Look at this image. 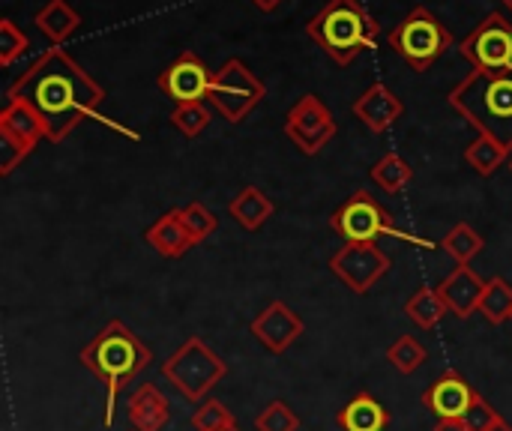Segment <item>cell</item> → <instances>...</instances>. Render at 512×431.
Returning <instances> with one entry per match:
<instances>
[{
	"label": "cell",
	"mask_w": 512,
	"mask_h": 431,
	"mask_svg": "<svg viewBox=\"0 0 512 431\" xmlns=\"http://www.w3.org/2000/svg\"><path fill=\"white\" fill-rule=\"evenodd\" d=\"M6 99H24L45 120L51 144H60L78 123L90 120L105 99L96 84L60 45L42 51L24 75H18Z\"/></svg>",
	"instance_id": "6da1fadb"
},
{
	"label": "cell",
	"mask_w": 512,
	"mask_h": 431,
	"mask_svg": "<svg viewBox=\"0 0 512 431\" xmlns=\"http://www.w3.org/2000/svg\"><path fill=\"white\" fill-rule=\"evenodd\" d=\"M78 363L105 384V420L102 423L105 429H111L120 390H126L153 363V351L144 345L141 336H135V330H129L123 321L114 318L78 351Z\"/></svg>",
	"instance_id": "7a4b0ae2"
},
{
	"label": "cell",
	"mask_w": 512,
	"mask_h": 431,
	"mask_svg": "<svg viewBox=\"0 0 512 431\" xmlns=\"http://www.w3.org/2000/svg\"><path fill=\"white\" fill-rule=\"evenodd\" d=\"M477 132L512 147V72H471L447 96Z\"/></svg>",
	"instance_id": "3957f363"
},
{
	"label": "cell",
	"mask_w": 512,
	"mask_h": 431,
	"mask_svg": "<svg viewBox=\"0 0 512 431\" xmlns=\"http://www.w3.org/2000/svg\"><path fill=\"white\" fill-rule=\"evenodd\" d=\"M378 21L360 0H327L324 9L306 24V36L315 39L330 60L348 66L357 54L375 48Z\"/></svg>",
	"instance_id": "277c9868"
},
{
	"label": "cell",
	"mask_w": 512,
	"mask_h": 431,
	"mask_svg": "<svg viewBox=\"0 0 512 431\" xmlns=\"http://www.w3.org/2000/svg\"><path fill=\"white\" fill-rule=\"evenodd\" d=\"M159 372H162V378H165L186 402L201 405V402L210 396V390H213L216 384L225 381L228 363H225L216 351H210L204 339L189 336V339H186L162 366H159Z\"/></svg>",
	"instance_id": "5b68a950"
},
{
	"label": "cell",
	"mask_w": 512,
	"mask_h": 431,
	"mask_svg": "<svg viewBox=\"0 0 512 431\" xmlns=\"http://www.w3.org/2000/svg\"><path fill=\"white\" fill-rule=\"evenodd\" d=\"M387 42L414 72H426L453 48V33L435 12H429L426 6H414L402 18V24L390 30Z\"/></svg>",
	"instance_id": "8992f818"
},
{
	"label": "cell",
	"mask_w": 512,
	"mask_h": 431,
	"mask_svg": "<svg viewBox=\"0 0 512 431\" xmlns=\"http://www.w3.org/2000/svg\"><path fill=\"white\" fill-rule=\"evenodd\" d=\"M330 228H333L345 243H378L381 237H396V240H408V243H417V246H423V249H432L429 240H414V237L402 234V231L393 225L390 210H384V204H378L366 189H357L342 207L333 210Z\"/></svg>",
	"instance_id": "52a82bcc"
},
{
	"label": "cell",
	"mask_w": 512,
	"mask_h": 431,
	"mask_svg": "<svg viewBox=\"0 0 512 431\" xmlns=\"http://www.w3.org/2000/svg\"><path fill=\"white\" fill-rule=\"evenodd\" d=\"M42 141H48L45 120L24 99H6L0 111V174L9 177Z\"/></svg>",
	"instance_id": "ba28073f"
},
{
	"label": "cell",
	"mask_w": 512,
	"mask_h": 431,
	"mask_svg": "<svg viewBox=\"0 0 512 431\" xmlns=\"http://www.w3.org/2000/svg\"><path fill=\"white\" fill-rule=\"evenodd\" d=\"M264 93H267L264 81L240 57H231L213 75V87H210V99L207 102L228 123H243L252 114V108L264 99Z\"/></svg>",
	"instance_id": "9c48e42d"
},
{
	"label": "cell",
	"mask_w": 512,
	"mask_h": 431,
	"mask_svg": "<svg viewBox=\"0 0 512 431\" xmlns=\"http://www.w3.org/2000/svg\"><path fill=\"white\" fill-rule=\"evenodd\" d=\"M477 72H512V21L504 12H489L459 45Z\"/></svg>",
	"instance_id": "30bf717a"
},
{
	"label": "cell",
	"mask_w": 512,
	"mask_h": 431,
	"mask_svg": "<svg viewBox=\"0 0 512 431\" xmlns=\"http://www.w3.org/2000/svg\"><path fill=\"white\" fill-rule=\"evenodd\" d=\"M393 267V258L378 243H345L330 258V273L354 294H369Z\"/></svg>",
	"instance_id": "8fae6325"
},
{
	"label": "cell",
	"mask_w": 512,
	"mask_h": 431,
	"mask_svg": "<svg viewBox=\"0 0 512 431\" xmlns=\"http://www.w3.org/2000/svg\"><path fill=\"white\" fill-rule=\"evenodd\" d=\"M336 132H339L336 117H333L330 108H327L318 96H312V93L300 96V99L288 108V114H285V135H288V138L297 144V150L306 153V156H318V153L336 138Z\"/></svg>",
	"instance_id": "7c38bea8"
},
{
	"label": "cell",
	"mask_w": 512,
	"mask_h": 431,
	"mask_svg": "<svg viewBox=\"0 0 512 431\" xmlns=\"http://www.w3.org/2000/svg\"><path fill=\"white\" fill-rule=\"evenodd\" d=\"M213 75L216 72H210L207 63L195 51H183L159 72V90L168 99H174V105H180V102H207L210 87H213Z\"/></svg>",
	"instance_id": "4fadbf2b"
},
{
	"label": "cell",
	"mask_w": 512,
	"mask_h": 431,
	"mask_svg": "<svg viewBox=\"0 0 512 431\" xmlns=\"http://www.w3.org/2000/svg\"><path fill=\"white\" fill-rule=\"evenodd\" d=\"M249 330H252L255 342H258L264 351H270V354L279 357V354H285V351L303 336V318H300L288 303L273 300L270 306H264V309L252 318Z\"/></svg>",
	"instance_id": "5bb4252c"
},
{
	"label": "cell",
	"mask_w": 512,
	"mask_h": 431,
	"mask_svg": "<svg viewBox=\"0 0 512 431\" xmlns=\"http://www.w3.org/2000/svg\"><path fill=\"white\" fill-rule=\"evenodd\" d=\"M480 393L456 372V369H447L441 372L432 387L426 390L423 396V405L438 417V420H462L468 414V408L474 405Z\"/></svg>",
	"instance_id": "9a60e30c"
},
{
	"label": "cell",
	"mask_w": 512,
	"mask_h": 431,
	"mask_svg": "<svg viewBox=\"0 0 512 431\" xmlns=\"http://www.w3.org/2000/svg\"><path fill=\"white\" fill-rule=\"evenodd\" d=\"M489 279H480L471 264H456V270L438 285L450 315H456L459 321H468L474 312H480V300L486 294Z\"/></svg>",
	"instance_id": "2e32d148"
},
{
	"label": "cell",
	"mask_w": 512,
	"mask_h": 431,
	"mask_svg": "<svg viewBox=\"0 0 512 431\" xmlns=\"http://www.w3.org/2000/svg\"><path fill=\"white\" fill-rule=\"evenodd\" d=\"M351 111H354V117H357L363 126H369L372 132H387V129L402 117L405 108H402V99H399L384 81H378V84L366 87V90L354 99Z\"/></svg>",
	"instance_id": "e0dca14e"
},
{
	"label": "cell",
	"mask_w": 512,
	"mask_h": 431,
	"mask_svg": "<svg viewBox=\"0 0 512 431\" xmlns=\"http://www.w3.org/2000/svg\"><path fill=\"white\" fill-rule=\"evenodd\" d=\"M132 431H162L171 423V405L156 384H138L126 402Z\"/></svg>",
	"instance_id": "ac0fdd59"
},
{
	"label": "cell",
	"mask_w": 512,
	"mask_h": 431,
	"mask_svg": "<svg viewBox=\"0 0 512 431\" xmlns=\"http://www.w3.org/2000/svg\"><path fill=\"white\" fill-rule=\"evenodd\" d=\"M144 240L168 261H177L183 258L195 243L183 225V207H171L168 213H162L147 231H144Z\"/></svg>",
	"instance_id": "d6986e66"
},
{
	"label": "cell",
	"mask_w": 512,
	"mask_h": 431,
	"mask_svg": "<svg viewBox=\"0 0 512 431\" xmlns=\"http://www.w3.org/2000/svg\"><path fill=\"white\" fill-rule=\"evenodd\" d=\"M336 423L345 431H387L390 411L375 396L360 393L336 414Z\"/></svg>",
	"instance_id": "ffe728a7"
},
{
	"label": "cell",
	"mask_w": 512,
	"mask_h": 431,
	"mask_svg": "<svg viewBox=\"0 0 512 431\" xmlns=\"http://www.w3.org/2000/svg\"><path fill=\"white\" fill-rule=\"evenodd\" d=\"M276 213L273 201L258 189V186H243L231 201H228V216L246 228V231H258L270 222V216Z\"/></svg>",
	"instance_id": "44dd1931"
},
{
	"label": "cell",
	"mask_w": 512,
	"mask_h": 431,
	"mask_svg": "<svg viewBox=\"0 0 512 431\" xmlns=\"http://www.w3.org/2000/svg\"><path fill=\"white\" fill-rule=\"evenodd\" d=\"M36 27L39 33L48 36V42L54 45H63L81 24V15L66 3V0H48L39 12H36Z\"/></svg>",
	"instance_id": "7402d4cb"
},
{
	"label": "cell",
	"mask_w": 512,
	"mask_h": 431,
	"mask_svg": "<svg viewBox=\"0 0 512 431\" xmlns=\"http://www.w3.org/2000/svg\"><path fill=\"white\" fill-rule=\"evenodd\" d=\"M512 147L504 141L492 138V135H477L468 147H465V162L480 174V177H492L498 168H504V162H510Z\"/></svg>",
	"instance_id": "603a6c76"
},
{
	"label": "cell",
	"mask_w": 512,
	"mask_h": 431,
	"mask_svg": "<svg viewBox=\"0 0 512 431\" xmlns=\"http://www.w3.org/2000/svg\"><path fill=\"white\" fill-rule=\"evenodd\" d=\"M405 315H408L420 330H435V327L450 315V309H447V303H444V297H441L438 288H420V291L405 303Z\"/></svg>",
	"instance_id": "cb8c5ba5"
},
{
	"label": "cell",
	"mask_w": 512,
	"mask_h": 431,
	"mask_svg": "<svg viewBox=\"0 0 512 431\" xmlns=\"http://www.w3.org/2000/svg\"><path fill=\"white\" fill-rule=\"evenodd\" d=\"M411 180H414V168L399 153H387L372 165V183L387 195H399L402 189H408Z\"/></svg>",
	"instance_id": "d4e9b609"
},
{
	"label": "cell",
	"mask_w": 512,
	"mask_h": 431,
	"mask_svg": "<svg viewBox=\"0 0 512 431\" xmlns=\"http://www.w3.org/2000/svg\"><path fill=\"white\" fill-rule=\"evenodd\" d=\"M480 315H483L489 324L512 321V285L507 279H501V276L489 279L486 294H483V300H480Z\"/></svg>",
	"instance_id": "484cf974"
},
{
	"label": "cell",
	"mask_w": 512,
	"mask_h": 431,
	"mask_svg": "<svg viewBox=\"0 0 512 431\" xmlns=\"http://www.w3.org/2000/svg\"><path fill=\"white\" fill-rule=\"evenodd\" d=\"M444 252L456 261V264H471L483 249H486V240L465 222H459L447 237H444Z\"/></svg>",
	"instance_id": "4316f807"
},
{
	"label": "cell",
	"mask_w": 512,
	"mask_h": 431,
	"mask_svg": "<svg viewBox=\"0 0 512 431\" xmlns=\"http://www.w3.org/2000/svg\"><path fill=\"white\" fill-rule=\"evenodd\" d=\"M387 360L402 372V375H414L426 366L429 351L414 339V336H399L390 348H387Z\"/></svg>",
	"instance_id": "83f0119b"
},
{
	"label": "cell",
	"mask_w": 512,
	"mask_h": 431,
	"mask_svg": "<svg viewBox=\"0 0 512 431\" xmlns=\"http://www.w3.org/2000/svg\"><path fill=\"white\" fill-rule=\"evenodd\" d=\"M213 120V108L207 102H180L171 111V123L186 135V138H198Z\"/></svg>",
	"instance_id": "f1b7e54d"
},
{
	"label": "cell",
	"mask_w": 512,
	"mask_h": 431,
	"mask_svg": "<svg viewBox=\"0 0 512 431\" xmlns=\"http://www.w3.org/2000/svg\"><path fill=\"white\" fill-rule=\"evenodd\" d=\"M192 429L195 431H225L237 429L234 414L219 402V399H204L195 414H192Z\"/></svg>",
	"instance_id": "f546056e"
},
{
	"label": "cell",
	"mask_w": 512,
	"mask_h": 431,
	"mask_svg": "<svg viewBox=\"0 0 512 431\" xmlns=\"http://www.w3.org/2000/svg\"><path fill=\"white\" fill-rule=\"evenodd\" d=\"M255 431H300V417L294 414V408L288 402L273 399L255 417Z\"/></svg>",
	"instance_id": "4dcf8cb0"
},
{
	"label": "cell",
	"mask_w": 512,
	"mask_h": 431,
	"mask_svg": "<svg viewBox=\"0 0 512 431\" xmlns=\"http://www.w3.org/2000/svg\"><path fill=\"white\" fill-rule=\"evenodd\" d=\"M183 225H186V231H189L192 243L198 246V243H204L207 237H213V234H216L219 219H216V213H213L210 207H204L201 201H192V204H186V207H183Z\"/></svg>",
	"instance_id": "1f68e13d"
},
{
	"label": "cell",
	"mask_w": 512,
	"mask_h": 431,
	"mask_svg": "<svg viewBox=\"0 0 512 431\" xmlns=\"http://www.w3.org/2000/svg\"><path fill=\"white\" fill-rule=\"evenodd\" d=\"M27 45H30L27 33L12 18H3L0 21V66L15 63L27 51Z\"/></svg>",
	"instance_id": "d6a6232c"
},
{
	"label": "cell",
	"mask_w": 512,
	"mask_h": 431,
	"mask_svg": "<svg viewBox=\"0 0 512 431\" xmlns=\"http://www.w3.org/2000/svg\"><path fill=\"white\" fill-rule=\"evenodd\" d=\"M498 420H504V417H501V414L492 408V402L483 399V396H477L474 405L468 408V414L462 417V423H465V429L468 431H489Z\"/></svg>",
	"instance_id": "836d02e7"
},
{
	"label": "cell",
	"mask_w": 512,
	"mask_h": 431,
	"mask_svg": "<svg viewBox=\"0 0 512 431\" xmlns=\"http://www.w3.org/2000/svg\"><path fill=\"white\" fill-rule=\"evenodd\" d=\"M432 431H468V429H465V423H462V420H438Z\"/></svg>",
	"instance_id": "e575fe53"
},
{
	"label": "cell",
	"mask_w": 512,
	"mask_h": 431,
	"mask_svg": "<svg viewBox=\"0 0 512 431\" xmlns=\"http://www.w3.org/2000/svg\"><path fill=\"white\" fill-rule=\"evenodd\" d=\"M255 3V9H261V12H273L276 6H282L285 0H252Z\"/></svg>",
	"instance_id": "d590c367"
},
{
	"label": "cell",
	"mask_w": 512,
	"mask_h": 431,
	"mask_svg": "<svg viewBox=\"0 0 512 431\" xmlns=\"http://www.w3.org/2000/svg\"><path fill=\"white\" fill-rule=\"evenodd\" d=\"M489 431H512V426L507 423V420H498V423H495Z\"/></svg>",
	"instance_id": "8d00e7d4"
},
{
	"label": "cell",
	"mask_w": 512,
	"mask_h": 431,
	"mask_svg": "<svg viewBox=\"0 0 512 431\" xmlns=\"http://www.w3.org/2000/svg\"><path fill=\"white\" fill-rule=\"evenodd\" d=\"M504 6H507V9H512V0H504Z\"/></svg>",
	"instance_id": "74e56055"
},
{
	"label": "cell",
	"mask_w": 512,
	"mask_h": 431,
	"mask_svg": "<svg viewBox=\"0 0 512 431\" xmlns=\"http://www.w3.org/2000/svg\"><path fill=\"white\" fill-rule=\"evenodd\" d=\"M507 165H510V171H512V153H510V162H507Z\"/></svg>",
	"instance_id": "f35d334b"
},
{
	"label": "cell",
	"mask_w": 512,
	"mask_h": 431,
	"mask_svg": "<svg viewBox=\"0 0 512 431\" xmlns=\"http://www.w3.org/2000/svg\"><path fill=\"white\" fill-rule=\"evenodd\" d=\"M225 431H240V429H225Z\"/></svg>",
	"instance_id": "ab89813d"
}]
</instances>
